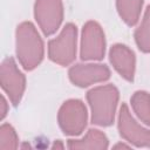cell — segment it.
I'll return each instance as SVG.
<instances>
[{
  "mask_svg": "<svg viewBox=\"0 0 150 150\" xmlns=\"http://www.w3.org/2000/svg\"><path fill=\"white\" fill-rule=\"evenodd\" d=\"M16 57L26 70H32L43 59V42L30 22H22L16 28Z\"/></svg>",
  "mask_w": 150,
  "mask_h": 150,
  "instance_id": "6da1fadb",
  "label": "cell"
},
{
  "mask_svg": "<svg viewBox=\"0 0 150 150\" xmlns=\"http://www.w3.org/2000/svg\"><path fill=\"white\" fill-rule=\"evenodd\" d=\"M91 109V122L97 125H110L114 122L118 102V90L112 84L93 88L87 94Z\"/></svg>",
  "mask_w": 150,
  "mask_h": 150,
  "instance_id": "7a4b0ae2",
  "label": "cell"
},
{
  "mask_svg": "<svg viewBox=\"0 0 150 150\" xmlns=\"http://www.w3.org/2000/svg\"><path fill=\"white\" fill-rule=\"evenodd\" d=\"M76 26L67 23L59 36L48 42L49 59L60 66H68L71 63L76 56Z\"/></svg>",
  "mask_w": 150,
  "mask_h": 150,
  "instance_id": "3957f363",
  "label": "cell"
},
{
  "mask_svg": "<svg viewBox=\"0 0 150 150\" xmlns=\"http://www.w3.org/2000/svg\"><path fill=\"white\" fill-rule=\"evenodd\" d=\"M59 125L66 135H80L87 124V109L80 100L66 101L57 114Z\"/></svg>",
  "mask_w": 150,
  "mask_h": 150,
  "instance_id": "277c9868",
  "label": "cell"
},
{
  "mask_svg": "<svg viewBox=\"0 0 150 150\" xmlns=\"http://www.w3.org/2000/svg\"><path fill=\"white\" fill-rule=\"evenodd\" d=\"M0 82L4 91L8 95L13 105H18L25 91L26 79L12 57L5 59L1 63Z\"/></svg>",
  "mask_w": 150,
  "mask_h": 150,
  "instance_id": "5b68a950",
  "label": "cell"
},
{
  "mask_svg": "<svg viewBox=\"0 0 150 150\" xmlns=\"http://www.w3.org/2000/svg\"><path fill=\"white\" fill-rule=\"evenodd\" d=\"M35 20L45 35L54 34L63 19L61 0H36L34 6Z\"/></svg>",
  "mask_w": 150,
  "mask_h": 150,
  "instance_id": "8992f818",
  "label": "cell"
},
{
  "mask_svg": "<svg viewBox=\"0 0 150 150\" xmlns=\"http://www.w3.org/2000/svg\"><path fill=\"white\" fill-rule=\"evenodd\" d=\"M105 52V39L101 26L95 21H88L82 29L81 59L101 60Z\"/></svg>",
  "mask_w": 150,
  "mask_h": 150,
  "instance_id": "52a82bcc",
  "label": "cell"
},
{
  "mask_svg": "<svg viewBox=\"0 0 150 150\" xmlns=\"http://www.w3.org/2000/svg\"><path fill=\"white\" fill-rule=\"evenodd\" d=\"M118 130L121 136L136 146L150 148V130L144 129L130 114L127 104H122L118 115Z\"/></svg>",
  "mask_w": 150,
  "mask_h": 150,
  "instance_id": "ba28073f",
  "label": "cell"
},
{
  "mask_svg": "<svg viewBox=\"0 0 150 150\" xmlns=\"http://www.w3.org/2000/svg\"><path fill=\"white\" fill-rule=\"evenodd\" d=\"M68 75L71 83L83 88L104 82L110 77V70L105 64L101 63H79L69 69Z\"/></svg>",
  "mask_w": 150,
  "mask_h": 150,
  "instance_id": "9c48e42d",
  "label": "cell"
},
{
  "mask_svg": "<svg viewBox=\"0 0 150 150\" xmlns=\"http://www.w3.org/2000/svg\"><path fill=\"white\" fill-rule=\"evenodd\" d=\"M109 59L116 71L127 81H132L136 59L134 52L125 45H115L109 52Z\"/></svg>",
  "mask_w": 150,
  "mask_h": 150,
  "instance_id": "30bf717a",
  "label": "cell"
},
{
  "mask_svg": "<svg viewBox=\"0 0 150 150\" xmlns=\"http://www.w3.org/2000/svg\"><path fill=\"white\" fill-rule=\"evenodd\" d=\"M68 148L70 149H107L108 139L100 130L90 129L82 139H69Z\"/></svg>",
  "mask_w": 150,
  "mask_h": 150,
  "instance_id": "8fae6325",
  "label": "cell"
},
{
  "mask_svg": "<svg viewBox=\"0 0 150 150\" xmlns=\"http://www.w3.org/2000/svg\"><path fill=\"white\" fill-rule=\"evenodd\" d=\"M142 5L143 0H116L117 12L128 26H134L138 21Z\"/></svg>",
  "mask_w": 150,
  "mask_h": 150,
  "instance_id": "7c38bea8",
  "label": "cell"
},
{
  "mask_svg": "<svg viewBox=\"0 0 150 150\" xmlns=\"http://www.w3.org/2000/svg\"><path fill=\"white\" fill-rule=\"evenodd\" d=\"M130 102L137 117L145 124L150 125V94L138 90L131 96Z\"/></svg>",
  "mask_w": 150,
  "mask_h": 150,
  "instance_id": "4fadbf2b",
  "label": "cell"
},
{
  "mask_svg": "<svg viewBox=\"0 0 150 150\" xmlns=\"http://www.w3.org/2000/svg\"><path fill=\"white\" fill-rule=\"evenodd\" d=\"M135 41L144 53H150V5L146 7L141 25L135 32Z\"/></svg>",
  "mask_w": 150,
  "mask_h": 150,
  "instance_id": "5bb4252c",
  "label": "cell"
},
{
  "mask_svg": "<svg viewBox=\"0 0 150 150\" xmlns=\"http://www.w3.org/2000/svg\"><path fill=\"white\" fill-rule=\"evenodd\" d=\"M0 148L14 149L18 148V136L11 124H2L0 128Z\"/></svg>",
  "mask_w": 150,
  "mask_h": 150,
  "instance_id": "9a60e30c",
  "label": "cell"
},
{
  "mask_svg": "<svg viewBox=\"0 0 150 150\" xmlns=\"http://www.w3.org/2000/svg\"><path fill=\"white\" fill-rule=\"evenodd\" d=\"M0 112H1L0 118L4 120L5 116H6V114H7V102H6L5 97H4V95L1 96V111H0Z\"/></svg>",
  "mask_w": 150,
  "mask_h": 150,
  "instance_id": "2e32d148",
  "label": "cell"
}]
</instances>
